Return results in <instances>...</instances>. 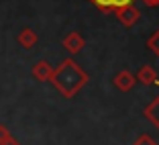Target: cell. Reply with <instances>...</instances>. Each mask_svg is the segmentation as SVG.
Returning <instances> with one entry per match:
<instances>
[{
    "instance_id": "7a4b0ae2",
    "label": "cell",
    "mask_w": 159,
    "mask_h": 145,
    "mask_svg": "<svg viewBox=\"0 0 159 145\" xmlns=\"http://www.w3.org/2000/svg\"><path fill=\"white\" fill-rule=\"evenodd\" d=\"M114 14H116L118 23L122 25V27H133L135 23H139L141 19V12L139 8H137L135 4H125V6H118V8L112 10Z\"/></svg>"
},
{
    "instance_id": "3957f363",
    "label": "cell",
    "mask_w": 159,
    "mask_h": 145,
    "mask_svg": "<svg viewBox=\"0 0 159 145\" xmlns=\"http://www.w3.org/2000/svg\"><path fill=\"white\" fill-rule=\"evenodd\" d=\"M61 45H63V49H66L67 53L75 55V53H80L82 49H84L86 41H84V37H82V35H80L78 31H71V33H67L66 37H63Z\"/></svg>"
},
{
    "instance_id": "5b68a950",
    "label": "cell",
    "mask_w": 159,
    "mask_h": 145,
    "mask_svg": "<svg viewBox=\"0 0 159 145\" xmlns=\"http://www.w3.org/2000/svg\"><path fill=\"white\" fill-rule=\"evenodd\" d=\"M135 84H137L135 74H131L129 70H122V72H118V74L114 76V86H116L120 92H129V90H133Z\"/></svg>"
},
{
    "instance_id": "30bf717a",
    "label": "cell",
    "mask_w": 159,
    "mask_h": 145,
    "mask_svg": "<svg viewBox=\"0 0 159 145\" xmlns=\"http://www.w3.org/2000/svg\"><path fill=\"white\" fill-rule=\"evenodd\" d=\"M133 145H157V143H155V139H153L151 135L143 133V135H139V137L135 139V143H133Z\"/></svg>"
},
{
    "instance_id": "8992f818",
    "label": "cell",
    "mask_w": 159,
    "mask_h": 145,
    "mask_svg": "<svg viewBox=\"0 0 159 145\" xmlns=\"http://www.w3.org/2000/svg\"><path fill=\"white\" fill-rule=\"evenodd\" d=\"M37 41H39V35L29 27H25L23 31L16 35V43H19L23 49H33V47L37 45Z\"/></svg>"
},
{
    "instance_id": "8fae6325",
    "label": "cell",
    "mask_w": 159,
    "mask_h": 145,
    "mask_svg": "<svg viewBox=\"0 0 159 145\" xmlns=\"http://www.w3.org/2000/svg\"><path fill=\"white\" fill-rule=\"evenodd\" d=\"M8 137H12V135H10V131H8V127H6V125H0V143H2V141H6Z\"/></svg>"
},
{
    "instance_id": "4fadbf2b",
    "label": "cell",
    "mask_w": 159,
    "mask_h": 145,
    "mask_svg": "<svg viewBox=\"0 0 159 145\" xmlns=\"http://www.w3.org/2000/svg\"><path fill=\"white\" fill-rule=\"evenodd\" d=\"M125 4H133V0H114V8H118V6H125Z\"/></svg>"
},
{
    "instance_id": "7c38bea8",
    "label": "cell",
    "mask_w": 159,
    "mask_h": 145,
    "mask_svg": "<svg viewBox=\"0 0 159 145\" xmlns=\"http://www.w3.org/2000/svg\"><path fill=\"white\" fill-rule=\"evenodd\" d=\"M0 145H23V143H20V141H16L14 137H8V139H6V141H2Z\"/></svg>"
},
{
    "instance_id": "ba28073f",
    "label": "cell",
    "mask_w": 159,
    "mask_h": 145,
    "mask_svg": "<svg viewBox=\"0 0 159 145\" xmlns=\"http://www.w3.org/2000/svg\"><path fill=\"white\" fill-rule=\"evenodd\" d=\"M90 2L102 12H112L114 10V0H90Z\"/></svg>"
},
{
    "instance_id": "6da1fadb",
    "label": "cell",
    "mask_w": 159,
    "mask_h": 145,
    "mask_svg": "<svg viewBox=\"0 0 159 145\" xmlns=\"http://www.w3.org/2000/svg\"><path fill=\"white\" fill-rule=\"evenodd\" d=\"M49 82L55 86V90L63 98H74L75 94L86 86L88 74L80 68V63H75L71 57H67L57 68H53V76Z\"/></svg>"
},
{
    "instance_id": "277c9868",
    "label": "cell",
    "mask_w": 159,
    "mask_h": 145,
    "mask_svg": "<svg viewBox=\"0 0 159 145\" xmlns=\"http://www.w3.org/2000/svg\"><path fill=\"white\" fill-rule=\"evenodd\" d=\"M31 74H33V78L37 80V82H49L51 76H53V66L49 63V61H45V59H39L33 66Z\"/></svg>"
},
{
    "instance_id": "9c48e42d",
    "label": "cell",
    "mask_w": 159,
    "mask_h": 145,
    "mask_svg": "<svg viewBox=\"0 0 159 145\" xmlns=\"http://www.w3.org/2000/svg\"><path fill=\"white\" fill-rule=\"evenodd\" d=\"M147 45H149V49H151L153 53H157V55H159V29H157V31H155V33L149 37Z\"/></svg>"
},
{
    "instance_id": "5bb4252c",
    "label": "cell",
    "mask_w": 159,
    "mask_h": 145,
    "mask_svg": "<svg viewBox=\"0 0 159 145\" xmlns=\"http://www.w3.org/2000/svg\"><path fill=\"white\" fill-rule=\"evenodd\" d=\"M147 6H151V8H155V6H159V0H143Z\"/></svg>"
},
{
    "instance_id": "52a82bcc",
    "label": "cell",
    "mask_w": 159,
    "mask_h": 145,
    "mask_svg": "<svg viewBox=\"0 0 159 145\" xmlns=\"http://www.w3.org/2000/svg\"><path fill=\"white\" fill-rule=\"evenodd\" d=\"M135 80L141 82V84H145V86L157 84V72H155V68H151V66H141L139 72H137V76H135Z\"/></svg>"
}]
</instances>
